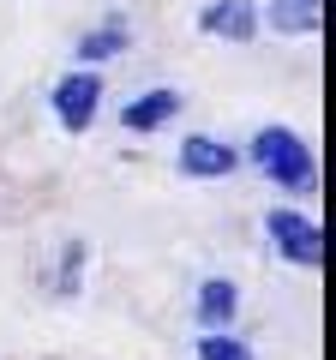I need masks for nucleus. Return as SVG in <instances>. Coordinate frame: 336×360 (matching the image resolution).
<instances>
[{"label":"nucleus","mask_w":336,"mask_h":360,"mask_svg":"<svg viewBox=\"0 0 336 360\" xmlns=\"http://www.w3.org/2000/svg\"><path fill=\"white\" fill-rule=\"evenodd\" d=\"M78 264H84V246H66V264H60V295H72V288H78Z\"/></svg>","instance_id":"9b49d317"},{"label":"nucleus","mask_w":336,"mask_h":360,"mask_svg":"<svg viewBox=\"0 0 336 360\" xmlns=\"http://www.w3.org/2000/svg\"><path fill=\"white\" fill-rule=\"evenodd\" d=\"M174 168H181L186 180H228L234 168H240V150L222 144V139H210V132H193V139H181Z\"/></svg>","instance_id":"20e7f679"},{"label":"nucleus","mask_w":336,"mask_h":360,"mask_svg":"<svg viewBox=\"0 0 336 360\" xmlns=\"http://www.w3.org/2000/svg\"><path fill=\"white\" fill-rule=\"evenodd\" d=\"M234 312H240V288H234L228 276H205V283H198V295H193L198 330H228Z\"/></svg>","instance_id":"423d86ee"},{"label":"nucleus","mask_w":336,"mask_h":360,"mask_svg":"<svg viewBox=\"0 0 336 360\" xmlns=\"http://www.w3.org/2000/svg\"><path fill=\"white\" fill-rule=\"evenodd\" d=\"M174 115H181V90L156 84V90H144V96H132V103L120 108V127L127 132H162Z\"/></svg>","instance_id":"0eeeda50"},{"label":"nucleus","mask_w":336,"mask_h":360,"mask_svg":"<svg viewBox=\"0 0 336 360\" xmlns=\"http://www.w3.org/2000/svg\"><path fill=\"white\" fill-rule=\"evenodd\" d=\"M132 49V25L127 18H108L103 30H84V37H78V66H103V60H115V54H127Z\"/></svg>","instance_id":"6e6552de"},{"label":"nucleus","mask_w":336,"mask_h":360,"mask_svg":"<svg viewBox=\"0 0 336 360\" xmlns=\"http://www.w3.org/2000/svg\"><path fill=\"white\" fill-rule=\"evenodd\" d=\"M264 234H271V246L288 258V264H300V270H324V258H330V234H324L312 217L288 210V205H276L271 217H264Z\"/></svg>","instance_id":"f03ea898"},{"label":"nucleus","mask_w":336,"mask_h":360,"mask_svg":"<svg viewBox=\"0 0 336 360\" xmlns=\"http://www.w3.org/2000/svg\"><path fill=\"white\" fill-rule=\"evenodd\" d=\"M198 360H252V348L228 330H205L198 336Z\"/></svg>","instance_id":"9d476101"},{"label":"nucleus","mask_w":336,"mask_h":360,"mask_svg":"<svg viewBox=\"0 0 336 360\" xmlns=\"http://www.w3.org/2000/svg\"><path fill=\"white\" fill-rule=\"evenodd\" d=\"M49 108L54 120H60V132H91V120L103 115V72H91V66H78V72H66L60 84L49 90Z\"/></svg>","instance_id":"7ed1b4c3"},{"label":"nucleus","mask_w":336,"mask_h":360,"mask_svg":"<svg viewBox=\"0 0 336 360\" xmlns=\"http://www.w3.org/2000/svg\"><path fill=\"white\" fill-rule=\"evenodd\" d=\"M198 30L217 42H252L259 37V6L252 0H210L198 13Z\"/></svg>","instance_id":"39448f33"},{"label":"nucleus","mask_w":336,"mask_h":360,"mask_svg":"<svg viewBox=\"0 0 336 360\" xmlns=\"http://www.w3.org/2000/svg\"><path fill=\"white\" fill-rule=\"evenodd\" d=\"M246 156H252V168H259L271 186H283V193H295V198L318 193V156H312V144L300 139L295 127H259Z\"/></svg>","instance_id":"f257e3e1"},{"label":"nucleus","mask_w":336,"mask_h":360,"mask_svg":"<svg viewBox=\"0 0 336 360\" xmlns=\"http://www.w3.org/2000/svg\"><path fill=\"white\" fill-rule=\"evenodd\" d=\"M271 30L283 37H318L324 30V0H271Z\"/></svg>","instance_id":"1a4fd4ad"}]
</instances>
